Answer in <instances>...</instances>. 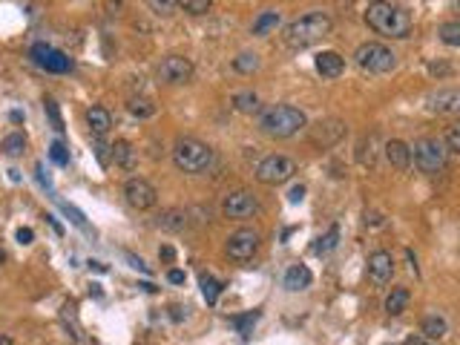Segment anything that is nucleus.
<instances>
[{"mask_svg":"<svg viewBox=\"0 0 460 345\" xmlns=\"http://www.w3.org/2000/svg\"><path fill=\"white\" fill-rule=\"evenodd\" d=\"M187 219H190L187 210H181V207H173V210H164L158 216V227H164V230H184L187 227Z\"/></svg>","mask_w":460,"mask_h":345,"instance_id":"nucleus-24","label":"nucleus"},{"mask_svg":"<svg viewBox=\"0 0 460 345\" xmlns=\"http://www.w3.org/2000/svg\"><path fill=\"white\" fill-rule=\"evenodd\" d=\"M233 69H236V72H242V75L256 72V69H259V55H253V52H242L239 58H233Z\"/></svg>","mask_w":460,"mask_h":345,"instance_id":"nucleus-31","label":"nucleus"},{"mask_svg":"<svg viewBox=\"0 0 460 345\" xmlns=\"http://www.w3.org/2000/svg\"><path fill=\"white\" fill-rule=\"evenodd\" d=\"M144 3H147L156 15H161V17H170V15L176 12V3H173V0H144Z\"/></svg>","mask_w":460,"mask_h":345,"instance_id":"nucleus-35","label":"nucleus"},{"mask_svg":"<svg viewBox=\"0 0 460 345\" xmlns=\"http://www.w3.org/2000/svg\"><path fill=\"white\" fill-rule=\"evenodd\" d=\"M446 150H449V155H457L460 153V127L457 124H452L449 130H446Z\"/></svg>","mask_w":460,"mask_h":345,"instance_id":"nucleus-36","label":"nucleus"},{"mask_svg":"<svg viewBox=\"0 0 460 345\" xmlns=\"http://www.w3.org/2000/svg\"><path fill=\"white\" fill-rule=\"evenodd\" d=\"M50 158L55 161L58 167H69V153H66V147H64L61 141H55V144L50 147Z\"/></svg>","mask_w":460,"mask_h":345,"instance_id":"nucleus-37","label":"nucleus"},{"mask_svg":"<svg viewBox=\"0 0 460 345\" xmlns=\"http://www.w3.org/2000/svg\"><path fill=\"white\" fill-rule=\"evenodd\" d=\"M354 63L362 69V72H369V75H385V72H392V69L397 66V55L385 43L369 40V43L357 46Z\"/></svg>","mask_w":460,"mask_h":345,"instance_id":"nucleus-6","label":"nucleus"},{"mask_svg":"<svg viewBox=\"0 0 460 345\" xmlns=\"http://www.w3.org/2000/svg\"><path fill=\"white\" fill-rule=\"evenodd\" d=\"M259 322V311H251V314H242V316H230V325L242 334V339H251L253 334V325Z\"/></svg>","mask_w":460,"mask_h":345,"instance_id":"nucleus-29","label":"nucleus"},{"mask_svg":"<svg viewBox=\"0 0 460 345\" xmlns=\"http://www.w3.org/2000/svg\"><path fill=\"white\" fill-rule=\"evenodd\" d=\"M3 262H6V253H3V250H0V265H3Z\"/></svg>","mask_w":460,"mask_h":345,"instance_id":"nucleus-49","label":"nucleus"},{"mask_svg":"<svg viewBox=\"0 0 460 345\" xmlns=\"http://www.w3.org/2000/svg\"><path fill=\"white\" fill-rule=\"evenodd\" d=\"M383 153H385V158H389V164L394 170H408L411 153H408V144L406 141H400V138H392V141L383 147Z\"/></svg>","mask_w":460,"mask_h":345,"instance_id":"nucleus-19","label":"nucleus"},{"mask_svg":"<svg viewBox=\"0 0 460 345\" xmlns=\"http://www.w3.org/2000/svg\"><path fill=\"white\" fill-rule=\"evenodd\" d=\"M305 199V187H302V184H297V187H290V193H288V201L290 204H299Z\"/></svg>","mask_w":460,"mask_h":345,"instance_id":"nucleus-40","label":"nucleus"},{"mask_svg":"<svg viewBox=\"0 0 460 345\" xmlns=\"http://www.w3.org/2000/svg\"><path fill=\"white\" fill-rule=\"evenodd\" d=\"M193 78V61L184 55H167L158 63V81L170 84V86H181Z\"/></svg>","mask_w":460,"mask_h":345,"instance_id":"nucleus-9","label":"nucleus"},{"mask_svg":"<svg viewBox=\"0 0 460 345\" xmlns=\"http://www.w3.org/2000/svg\"><path fill=\"white\" fill-rule=\"evenodd\" d=\"M158 256H161L164 262H173V259H176V250H173V247H161V250H158Z\"/></svg>","mask_w":460,"mask_h":345,"instance_id":"nucleus-43","label":"nucleus"},{"mask_svg":"<svg viewBox=\"0 0 460 345\" xmlns=\"http://www.w3.org/2000/svg\"><path fill=\"white\" fill-rule=\"evenodd\" d=\"M87 127H89V132H92L95 138H104V135L110 132V127H112L110 109H104V107H89V109H87Z\"/></svg>","mask_w":460,"mask_h":345,"instance_id":"nucleus-18","label":"nucleus"},{"mask_svg":"<svg viewBox=\"0 0 460 345\" xmlns=\"http://www.w3.org/2000/svg\"><path fill=\"white\" fill-rule=\"evenodd\" d=\"M259 245H262L259 230H253V227H242V230H236V233H230L225 250H228V256H230L233 262H251V259L256 256Z\"/></svg>","mask_w":460,"mask_h":345,"instance_id":"nucleus-8","label":"nucleus"},{"mask_svg":"<svg viewBox=\"0 0 460 345\" xmlns=\"http://www.w3.org/2000/svg\"><path fill=\"white\" fill-rule=\"evenodd\" d=\"M0 345H12V339H9L6 334H0Z\"/></svg>","mask_w":460,"mask_h":345,"instance_id":"nucleus-48","label":"nucleus"},{"mask_svg":"<svg viewBox=\"0 0 460 345\" xmlns=\"http://www.w3.org/2000/svg\"><path fill=\"white\" fill-rule=\"evenodd\" d=\"M377 132H371V135H362L359 138V144H357V161L362 167H374L377 164Z\"/></svg>","mask_w":460,"mask_h":345,"instance_id":"nucleus-20","label":"nucleus"},{"mask_svg":"<svg viewBox=\"0 0 460 345\" xmlns=\"http://www.w3.org/2000/svg\"><path fill=\"white\" fill-rule=\"evenodd\" d=\"M311 282H313V273H311L305 265H290V268L285 270V279H282L285 291H290V293L311 288Z\"/></svg>","mask_w":460,"mask_h":345,"instance_id":"nucleus-17","label":"nucleus"},{"mask_svg":"<svg viewBox=\"0 0 460 345\" xmlns=\"http://www.w3.org/2000/svg\"><path fill=\"white\" fill-rule=\"evenodd\" d=\"M127 109H130V115H135V118H150V115H156V104L147 98H130Z\"/></svg>","mask_w":460,"mask_h":345,"instance_id":"nucleus-32","label":"nucleus"},{"mask_svg":"<svg viewBox=\"0 0 460 345\" xmlns=\"http://www.w3.org/2000/svg\"><path fill=\"white\" fill-rule=\"evenodd\" d=\"M167 279H170L173 285H184V270H170L167 273Z\"/></svg>","mask_w":460,"mask_h":345,"instance_id":"nucleus-42","label":"nucleus"},{"mask_svg":"<svg viewBox=\"0 0 460 345\" xmlns=\"http://www.w3.org/2000/svg\"><path fill=\"white\" fill-rule=\"evenodd\" d=\"M305 127H308L305 112L290 104H274L259 115V130L268 138H294Z\"/></svg>","mask_w":460,"mask_h":345,"instance_id":"nucleus-3","label":"nucleus"},{"mask_svg":"<svg viewBox=\"0 0 460 345\" xmlns=\"http://www.w3.org/2000/svg\"><path fill=\"white\" fill-rule=\"evenodd\" d=\"M346 135V124L340 118H322L311 127L308 138H311V144L313 147H320V150H328L334 144H340V138Z\"/></svg>","mask_w":460,"mask_h":345,"instance_id":"nucleus-11","label":"nucleus"},{"mask_svg":"<svg viewBox=\"0 0 460 345\" xmlns=\"http://www.w3.org/2000/svg\"><path fill=\"white\" fill-rule=\"evenodd\" d=\"M32 239H35V233H32L29 227H20V230H17V242H20V245H29Z\"/></svg>","mask_w":460,"mask_h":345,"instance_id":"nucleus-41","label":"nucleus"},{"mask_svg":"<svg viewBox=\"0 0 460 345\" xmlns=\"http://www.w3.org/2000/svg\"><path fill=\"white\" fill-rule=\"evenodd\" d=\"M392 276H394V256L389 250H374L369 256V279L377 288H383L392 282Z\"/></svg>","mask_w":460,"mask_h":345,"instance_id":"nucleus-14","label":"nucleus"},{"mask_svg":"<svg viewBox=\"0 0 460 345\" xmlns=\"http://www.w3.org/2000/svg\"><path fill=\"white\" fill-rule=\"evenodd\" d=\"M124 199L130 207H135V210H150V207H156V201H158V190L147 178L135 176V178H127V184H124Z\"/></svg>","mask_w":460,"mask_h":345,"instance_id":"nucleus-10","label":"nucleus"},{"mask_svg":"<svg viewBox=\"0 0 460 345\" xmlns=\"http://www.w3.org/2000/svg\"><path fill=\"white\" fill-rule=\"evenodd\" d=\"M366 23H369V29H374L383 38H392V40H403L415 29L411 15L403 6L389 3V0H371L366 6Z\"/></svg>","mask_w":460,"mask_h":345,"instance_id":"nucleus-1","label":"nucleus"},{"mask_svg":"<svg viewBox=\"0 0 460 345\" xmlns=\"http://www.w3.org/2000/svg\"><path fill=\"white\" fill-rule=\"evenodd\" d=\"M331 15L328 12H320V9H313V12H305L299 17H294L288 23V26L282 29V40L288 49H294V52H302L308 49V46L313 43H320L328 32H331Z\"/></svg>","mask_w":460,"mask_h":345,"instance_id":"nucleus-2","label":"nucleus"},{"mask_svg":"<svg viewBox=\"0 0 460 345\" xmlns=\"http://www.w3.org/2000/svg\"><path fill=\"white\" fill-rule=\"evenodd\" d=\"M0 150H3V155H9V158L23 155V150H27V135H23V132H12V135H6L3 141H0Z\"/></svg>","mask_w":460,"mask_h":345,"instance_id":"nucleus-28","label":"nucleus"},{"mask_svg":"<svg viewBox=\"0 0 460 345\" xmlns=\"http://www.w3.org/2000/svg\"><path fill=\"white\" fill-rule=\"evenodd\" d=\"M336 245H340V227L331 224V227H328V233L313 242V253H317V256H325V253H331Z\"/></svg>","mask_w":460,"mask_h":345,"instance_id":"nucleus-27","label":"nucleus"},{"mask_svg":"<svg viewBox=\"0 0 460 345\" xmlns=\"http://www.w3.org/2000/svg\"><path fill=\"white\" fill-rule=\"evenodd\" d=\"M110 155H112V161H115L118 167H124V170H133L135 167V150H133L130 141H124V138L110 147Z\"/></svg>","mask_w":460,"mask_h":345,"instance_id":"nucleus-23","label":"nucleus"},{"mask_svg":"<svg viewBox=\"0 0 460 345\" xmlns=\"http://www.w3.org/2000/svg\"><path fill=\"white\" fill-rule=\"evenodd\" d=\"M420 334H423V339H429V342H434V339H443V337L449 334V322H446L440 314H431V316H426V319H423Z\"/></svg>","mask_w":460,"mask_h":345,"instance_id":"nucleus-22","label":"nucleus"},{"mask_svg":"<svg viewBox=\"0 0 460 345\" xmlns=\"http://www.w3.org/2000/svg\"><path fill=\"white\" fill-rule=\"evenodd\" d=\"M408 153L415 158V167L426 176H438L449 164V150L440 138H417V141L408 147Z\"/></svg>","mask_w":460,"mask_h":345,"instance_id":"nucleus-5","label":"nucleus"},{"mask_svg":"<svg viewBox=\"0 0 460 345\" xmlns=\"http://www.w3.org/2000/svg\"><path fill=\"white\" fill-rule=\"evenodd\" d=\"M429 69H431L434 75H446V72H449V66H446V63H440V66H438V63H431Z\"/></svg>","mask_w":460,"mask_h":345,"instance_id":"nucleus-46","label":"nucleus"},{"mask_svg":"<svg viewBox=\"0 0 460 345\" xmlns=\"http://www.w3.org/2000/svg\"><path fill=\"white\" fill-rule=\"evenodd\" d=\"M127 259L133 262V268H138V270H144V273H150V268H147V265H144V262H141L138 256H133V253H127Z\"/></svg>","mask_w":460,"mask_h":345,"instance_id":"nucleus-44","label":"nucleus"},{"mask_svg":"<svg viewBox=\"0 0 460 345\" xmlns=\"http://www.w3.org/2000/svg\"><path fill=\"white\" fill-rule=\"evenodd\" d=\"M222 213L228 219H251L253 213H259V199L253 193H248V190H236V193L225 196Z\"/></svg>","mask_w":460,"mask_h":345,"instance_id":"nucleus-12","label":"nucleus"},{"mask_svg":"<svg viewBox=\"0 0 460 345\" xmlns=\"http://www.w3.org/2000/svg\"><path fill=\"white\" fill-rule=\"evenodd\" d=\"M297 173V161L288 155H265L256 167V181L268 184V187H279V184L290 181Z\"/></svg>","mask_w":460,"mask_h":345,"instance_id":"nucleus-7","label":"nucleus"},{"mask_svg":"<svg viewBox=\"0 0 460 345\" xmlns=\"http://www.w3.org/2000/svg\"><path fill=\"white\" fill-rule=\"evenodd\" d=\"M173 3L181 6V9L190 12V15H207L210 6H213V0H173Z\"/></svg>","mask_w":460,"mask_h":345,"instance_id":"nucleus-34","label":"nucleus"},{"mask_svg":"<svg viewBox=\"0 0 460 345\" xmlns=\"http://www.w3.org/2000/svg\"><path fill=\"white\" fill-rule=\"evenodd\" d=\"M58 204H61V210L72 219V224H78V227H84V230H87V219H84V213H81V210H75V207L66 204V201H58Z\"/></svg>","mask_w":460,"mask_h":345,"instance_id":"nucleus-38","label":"nucleus"},{"mask_svg":"<svg viewBox=\"0 0 460 345\" xmlns=\"http://www.w3.org/2000/svg\"><path fill=\"white\" fill-rule=\"evenodd\" d=\"M233 109L236 112H245V115L259 112V95H256V92H251V89L236 92V95H233Z\"/></svg>","mask_w":460,"mask_h":345,"instance_id":"nucleus-25","label":"nucleus"},{"mask_svg":"<svg viewBox=\"0 0 460 345\" xmlns=\"http://www.w3.org/2000/svg\"><path fill=\"white\" fill-rule=\"evenodd\" d=\"M426 107H429V112H438V115L457 112L460 109V92L454 86H443L426 98Z\"/></svg>","mask_w":460,"mask_h":345,"instance_id":"nucleus-15","label":"nucleus"},{"mask_svg":"<svg viewBox=\"0 0 460 345\" xmlns=\"http://www.w3.org/2000/svg\"><path fill=\"white\" fill-rule=\"evenodd\" d=\"M317 72H320L322 78H340V75L346 72V58H343L340 52H334V49L320 52V55H317Z\"/></svg>","mask_w":460,"mask_h":345,"instance_id":"nucleus-16","label":"nucleus"},{"mask_svg":"<svg viewBox=\"0 0 460 345\" xmlns=\"http://www.w3.org/2000/svg\"><path fill=\"white\" fill-rule=\"evenodd\" d=\"M43 104H46V112H50V118H52V124H55V130H58V132H64V121H61V112H58V104H55L52 98H46Z\"/></svg>","mask_w":460,"mask_h":345,"instance_id":"nucleus-39","label":"nucleus"},{"mask_svg":"<svg viewBox=\"0 0 460 345\" xmlns=\"http://www.w3.org/2000/svg\"><path fill=\"white\" fill-rule=\"evenodd\" d=\"M199 285H202V296L207 299V305H216V302H219V296H222V282H219V279H213L210 273H202Z\"/></svg>","mask_w":460,"mask_h":345,"instance_id":"nucleus-30","label":"nucleus"},{"mask_svg":"<svg viewBox=\"0 0 460 345\" xmlns=\"http://www.w3.org/2000/svg\"><path fill=\"white\" fill-rule=\"evenodd\" d=\"M403 345H431V342H429V339H423V337H408Z\"/></svg>","mask_w":460,"mask_h":345,"instance_id":"nucleus-45","label":"nucleus"},{"mask_svg":"<svg viewBox=\"0 0 460 345\" xmlns=\"http://www.w3.org/2000/svg\"><path fill=\"white\" fill-rule=\"evenodd\" d=\"M438 35H440V40H443L446 46H460V23H457V20L443 23V26L438 29Z\"/></svg>","mask_w":460,"mask_h":345,"instance_id":"nucleus-33","label":"nucleus"},{"mask_svg":"<svg viewBox=\"0 0 460 345\" xmlns=\"http://www.w3.org/2000/svg\"><path fill=\"white\" fill-rule=\"evenodd\" d=\"M32 61L38 66H43L46 72H69V69H72V61L64 52H58L55 46H50V43H35L32 46Z\"/></svg>","mask_w":460,"mask_h":345,"instance_id":"nucleus-13","label":"nucleus"},{"mask_svg":"<svg viewBox=\"0 0 460 345\" xmlns=\"http://www.w3.org/2000/svg\"><path fill=\"white\" fill-rule=\"evenodd\" d=\"M279 20H282L279 12H262V15L253 20V35H256V38H265L268 32H274V29L279 26Z\"/></svg>","mask_w":460,"mask_h":345,"instance_id":"nucleus-26","label":"nucleus"},{"mask_svg":"<svg viewBox=\"0 0 460 345\" xmlns=\"http://www.w3.org/2000/svg\"><path fill=\"white\" fill-rule=\"evenodd\" d=\"M170 316H173L176 322H181V319H184V314H181V308H179V305H173V308H170Z\"/></svg>","mask_w":460,"mask_h":345,"instance_id":"nucleus-47","label":"nucleus"},{"mask_svg":"<svg viewBox=\"0 0 460 345\" xmlns=\"http://www.w3.org/2000/svg\"><path fill=\"white\" fill-rule=\"evenodd\" d=\"M216 161V153L210 144L199 141V138H179V141L173 144V164L187 173V176H202L213 167Z\"/></svg>","mask_w":460,"mask_h":345,"instance_id":"nucleus-4","label":"nucleus"},{"mask_svg":"<svg viewBox=\"0 0 460 345\" xmlns=\"http://www.w3.org/2000/svg\"><path fill=\"white\" fill-rule=\"evenodd\" d=\"M411 302V293L408 288H392V293L385 296V302H383V311L389 314V316H400Z\"/></svg>","mask_w":460,"mask_h":345,"instance_id":"nucleus-21","label":"nucleus"}]
</instances>
